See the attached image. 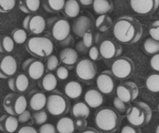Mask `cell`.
Listing matches in <instances>:
<instances>
[{"instance_id":"c3c4849f","label":"cell","mask_w":159,"mask_h":133,"mask_svg":"<svg viewBox=\"0 0 159 133\" xmlns=\"http://www.w3.org/2000/svg\"><path fill=\"white\" fill-rule=\"evenodd\" d=\"M31 118V114L29 111H27V109L24 111L23 113H21L20 115H18V121H19V123H26V122H29Z\"/></svg>"},{"instance_id":"3957f363","label":"cell","mask_w":159,"mask_h":133,"mask_svg":"<svg viewBox=\"0 0 159 133\" xmlns=\"http://www.w3.org/2000/svg\"><path fill=\"white\" fill-rule=\"evenodd\" d=\"M25 48L27 52L38 59H45L52 54L54 44L46 37H32L27 40Z\"/></svg>"},{"instance_id":"7c38bea8","label":"cell","mask_w":159,"mask_h":133,"mask_svg":"<svg viewBox=\"0 0 159 133\" xmlns=\"http://www.w3.org/2000/svg\"><path fill=\"white\" fill-rule=\"evenodd\" d=\"M138 95V86L132 81L122 82L116 88V96L125 103H131L134 101Z\"/></svg>"},{"instance_id":"f907efd6","label":"cell","mask_w":159,"mask_h":133,"mask_svg":"<svg viewBox=\"0 0 159 133\" xmlns=\"http://www.w3.org/2000/svg\"><path fill=\"white\" fill-rule=\"evenodd\" d=\"M99 132H100L99 130H98L97 128H92V127H87V128L82 131V133H99Z\"/></svg>"},{"instance_id":"816d5d0a","label":"cell","mask_w":159,"mask_h":133,"mask_svg":"<svg viewBox=\"0 0 159 133\" xmlns=\"http://www.w3.org/2000/svg\"><path fill=\"white\" fill-rule=\"evenodd\" d=\"M77 1L85 7H89V6L92 5L93 2H94V0H77Z\"/></svg>"},{"instance_id":"ba28073f","label":"cell","mask_w":159,"mask_h":133,"mask_svg":"<svg viewBox=\"0 0 159 133\" xmlns=\"http://www.w3.org/2000/svg\"><path fill=\"white\" fill-rule=\"evenodd\" d=\"M135 65L134 62L129 58L123 56L118 57L111 67V72L115 78L118 79H125L130 77L134 73Z\"/></svg>"},{"instance_id":"ffe728a7","label":"cell","mask_w":159,"mask_h":133,"mask_svg":"<svg viewBox=\"0 0 159 133\" xmlns=\"http://www.w3.org/2000/svg\"><path fill=\"white\" fill-rule=\"evenodd\" d=\"M19 121L16 116L10 114H2L0 117V131L2 132L13 133L17 131Z\"/></svg>"},{"instance_id":"f1b7e54d","label":"cell","mask_w":159,"mask_h":133,"mask_svg":"<svg viewBox=\"0 0 159 133\" xmlns=\"http://www.w3.org/2000/svg\"><path fill=\"white\" fill-rule=\"evenodd\" d=\"M56 128L59 133H73L76 129L74 121L69 117H63L59 119Z\"/></svg>"},{"instance_id":"4fadbf2b","label":"cell","mask_w":159,"mask_h":133,"mask_svg":"<svg viewBox=\"0 0 159 133\" xmlns=\"http://www.w3.org/2000/svg\"><path fill=\"white\" fill-rule=\"evenodd\" d=\"M131 9L140 16H149L159 7V0H129Z\"/></svg>"},{"instance_id":"1f68e13d","label":"cell","mask_w":159,"mask_h":133,"mask_svg":"<svg viewBox=\"0 0 159 133\" xmlns=\"http://www.w3.org/2000/svg\"><path fill=\"white\" fill-rule=\"evenodd\" d=\"M14 44L13 38L7 35L0 37V53L10 54L14 49Z\"/></svg>"},{"instance_id":"7402d4cb","label":"cell","mask_w":159,"mask_h":133,"mask_svg":"<svg viewBox=\"0 0 159 133\" xmlns=\"http://www.w3.org/2000/svg\"><path fill=\"white\" fill-rule=\"evenodd\" d=\"M85 103L91 108H98L103 104L104 97L96 89H89L84 94Z\"/></svg>"},{"instance_id":"60d3db41","label":"cell","mask_w":159,"mask_h":133,"mask_svg":"<svg viewBox=\"0 0 159 133\" xmlns=\"http://www.w3.org/2000/svg\"><path fill=\"white\" fill-rule=\"evenodd\" d=\"M83 40H82V43H83L84 46L85 47V48H90L91 47H92L93 44V34L91 31H88L87 33H85L84 34L82 37Z\"/></svg>"},{"instance_id":"4316f807","label":"cell","mask_w":159,"mask_h":133,"mask_svg":"<svg viewBox=\"0 0 159 133\" xmlns=\"http://www.w3.org/2000/svg\"><path fill=\"white\" fill-rule=\"evenodd\" d=\"M64 91L69 98L77 99L81 96L83 88L81 84L77 81H70L65 86Z\"/></svg>"},{"instance_id":"f546056e","label":"cell","mask_w":159,"mask_h":133,"mask_svg":"<svg viewBox=\"0 0 159 133\" xmlns=\"http://www.w3.org/2000/svg\"><path fill=\"white\" fill-rule=\"evenodd\" d=\"M66 0H43L42 7L44 10L50 13H56L62 11Z\"/></svg>"},{"instance_id":"8992f818","label":"cell","mask_w":159,"mask_h":133,"mask_svg":"<svg viewBox=\"0 0 159 133\" xmlns=\"http://www.w3.org/2000/svg\"><path fill=\"white\" fill-rule=\"evenodd\" d=\"M48 25L55 41L60 43L66 42L70 38L71 27L66 19L52 17L48 20Z\"/></svg>"},{"instance_id":"44dd1931","label":"cell","mask_w":159,"mask_h":133,"mask_svg":"<svg viewBox=\"0 0 159 133\" xmlns=\"http://www.w3.org/2000/svg\"><path fill=\"white\" fill-rule=\"evenodd\" d=\"M78 52L72 48H66L59 53V62L71 69L78 61Z\"/></svg>"},{"instance_id":"f5cc1de1","label":"cell","mask_w":159,"mask_h":133,"mask_svg":"<svg viewBox=\"0 0 159 133\" xmlns=\"http://www.w3.org/2000/svg\"><path fill=\"white\" fill-rule=\"evenodd\" d=\"M155 132L159 133V124L157 125V127H156V128H155Z\"/></svg>"},{"instance_id":"6da1fadb","label":"cell","mask_w":159,"mask_h":133,"mask_svg":"<svg viewBox=\"0 0 159 133\" xmlns=\"http://www.w3.org/2000/svg\"><path fill=\"white\" fill-rule=\"evenodd\" d=\"M143 33L141 23L134 16H121L117 19L113 27V33L116 39L125 44L138 42L143 36Z\"/></svg>"},{"instance_id":"74e56055","label":"cell","mask_w":159,"mask_h":133,"mask_svg":"<svg viewBox=\"0 0 159 133\" xmlns=\"http://www.w3.org/2000/svg\"><path fill=\"white\" fill-rule=\"evenodd\" d=\"M59 65V59L57 56L54 55H51L48 57L46 61V69L48 71H55L58 68Z\"/></svg>"},{"instance_id":"b9f144b4","label":"cell","mask_w":159,"mask_h":133,"mask_svg":"<svg viewBox=\"0 0 159 133\" xmlns=\"http://www.w3.org/2000/svg\"><path fill=\"white\" fill-rule=\"evenodd\" d=\"M38 132L40 133H56L57 130L55 125L52 124L45 123L41 125V127L38 129Z\"/></svg>"},{"instance_id":"bcb514c9","label":"cell","mask_w":159,"mask_h":133,"mask_svg":"<svg viewBox=\"0 0 159 133\" xmlns=\"http://www.w3.org/2000/svg\"><path fill=\"white\" fill-rule=\"evenodd\" d=\"M141 132V130L139 128V127L134 126V125H125L121 129V133H140Z\"/></svg>"},{"instance_id":"5b68a950","label":"cell","mask_w":159,"mask_h":133,"mask_svg":"<svg viewBox=\"0 0 159 133\" xmlns=\"http://www.w3.org/2000/svg\"><path fill=\"white\" fill-rule=\"evenodd\" d=\"M47 111L52 116H62L70 111V102L66 94L55 91L47 97Z\"/></svg>"},{"instance_id":"277c9868","label":"cell","mask_w":159,"mask_h":133,"mask_svg":"<svg viewBox=\"0 0 159 133\" xmlns=\"http://www.w3.org/2000/svg\"><path fill=\"white\" fill-rule=\"evenodd\" d=\"M126 118L130 125L142 127L149 123L152 118V111L148 104L139 101L126 111Z\"/></svg>"},{"instance_id":"ee69618b","label":"cell","mask_w":159,"mask_h":133,"mask_svg":"<svg viewBox=\"0 0 159 133\" xmlns=\"http://www.w3.org/2000/svg\"><path fill=\"white\" fill-rule=\"evenodd\" d=\"M75 128L79 131H83L85 128L88 127V122H87L86 118H83V117H79V118H76L74 121Z\"/></svg>"},{"instance_id":"4dcf8cb0","label":"cell","mask_w":159,"mask_h":133,"mask_svg":"<svg viewBox=\"0 0 159 133\" xmlns=\"http://www.w3.org/2000/svg\"><path fill=\"white\" fill-rule=\"evenodd\" d=\"M113 20L109 15H100L96 19L94 25L95 27L101 32H106L112 27Z\"/></svg>"},{"instance_id":"11a10c76","label":"cell","mask_w":159,"mask_h":133,"mask_svg":"<svg viewBox=\"0 0 159 133\" xmlns=\"http://www.w3.org/2000/svg\"><path fill=\"white\" fill-rule=\"evenodd\" d=\"M109 1H111V0H109Z\"/></svg>"},{"instance_id":"ac0fdd59","label":"cell","mask_w":159,"mask_h":133,"mask_svg":"<svg viewBox=\"0 0 159 133\" xmlns=\"http://www.w3.org/2000/svg\"><path fill=\"white\" fill-rule=\"evenodd\" d=\"M47 97L44 93L40 91H34L29 94L27 105L32 111L43 110L46 107Z\"/></svg>"},{"instance_id":"8fae6325","label":"cell","mask_w":159,"mask_h":133,"mask_svg":"<svg viewBox=\"0 0 159 133\" xmlns=\"http://www.w3.org/2000/svg\"><path fill=\"white\" fill-rule=\"evenodd\" d=\"M23 27L31 34L38 35L43 33L46 28V21L41 15L30 14L23 20Z\"/></svg>"},{"instance_id":"d6a6232c","label":"cell","mask_w":159,"mask_h":133,"mask_svg":"<svg viewBox=\"0 0 159 133\" xmlns=\"http://www.w3.org/2000/svg\"><path fill=\"white\" fill-rule=\"evenodd\" d=\"M143 51L147 55H154L159 52V41L152 38H147L143 43Z\"/></svg>"},{"instance_id":"30bf717a","label":"cell","mask_w":159,"mask_h":133,"mask_svg":"<svg viewBox=\"0 0 159 133\" xmlns=\"http://www.w3.org/2000/svg\"><path fill=\"white\" fill-rule=\"evenodd\" d=\"M22 69L25 74L33 80H38L45 74V67L38 58L27 59L23 62Z\"/></svg>"},{"instance_id":"7a4b0ae2","label":"cell","mask_w":159,"mask_h":133,"mask_svg":"<svg viewBox=\"0 0 159 133\" xmlns=\"http://www.w3.org/2000/svg\"><path fill=\"white\" fill-rule=\"evenodd\" d=\"M94 122L100 132H115L121 125L122 117L116 108H101L94 114Z\"/></svg>"},{"instance_id":"db71d44e","label":"cell","mask_w":159,"mask_h":133,"mask_svg":"<svg viewBox=\"0 0 159 133\" xmlns=\"http://www.w3.org/2000/svg\"><path fill=\"white\" fill-rule=\"evenodd\" d=\"M157 110H158V111H159V104H158V106H157Z\"/></svg>"},{"instance_id":"7dc6e473","label":"cell","mask_w":159,"mask_h":133,"mask_svg":"<svg viewBox=\"0 0 159 133\" xmlns=\"http://www.w3.org/2000/svg\"><path fill=\"white\" fill-rule=\"evenodd\" d=\"M150 65L153 70L159 72V53L154 55L150 61Z\"/></svg>"},{"instance_id":"603a6c76","label":"cell","mask_w":159,"mask_h":133,"mask_svg":"<svg viewBox=\"0 0 159 133\" xmlns=\"http://www.w3.org/2000/svg\"><path fill=\"white\" fill-rule=\"evenodd\" d=\"M20 10L27 14L34 13L41 7V0H17Z\"/></svg>"},{"instance_id":"9c48e42d","label":"cell","mask_w":159,"mask_h":133,"mask_svg":"<svg viewBox=\"0 0 159 133\" xmlns=\"http://www.w3.org/2000/svg\"><path fill=\"white\" fill-rule=\"evenodd\" d=\"M75 73L80 80L89 82L95 78L98 67L91 59H82L76 62Z\"/></svg>"},{"instance_id":"e575fe53","label":"cell","mask_w":159,"mask_h":133,"mask_svg":"<svg viewBox=\"0 0 159 133\" xmlns=\"http://www.w3.org/2000/svg\"><path fill=\"white\" fill-rule=\"evenodd\" d=\"M11 38L16 44H24L27 40V31L24 28H16L12 31Z\"/></svg>"},{"instance_id":"2e32d148","label":"cell","mask_w":159,"mask_h":133,"mask_svg":"<svg viewBox=\"0 0 159 133\" xmlns=\"http://www.w3.org/2000/svg\"><path fill=\"white\" fill-rule=\"evenodd\" d=\"M115 76L111 70L103 71L96 79V83L98 91L102 94H111L115 91Z\"/></svg>"},{"instance_id":"d590c367","label":"cell","mask_w":159,"mask_h":133,"mask_svg":"<svg viewBox=\"0 0 159 133\" xmlns=\"http://www.w3.org/2000/svg\"><path fill=\"white\" fill-rule=\"evenodd\" d=\"M32 118L34 119L36 125H42L46 123L47 120H48V114H47L46 111L44 110H40V111H35L32 114Z\"/></svg>"},{"instance_id":"5bb4252c","label":"cell","mask_w":159,"mask_h":133,"mask_svg":"<svg viewBox=\"0 0 159 133\" xmlns=\"http://www.w3.org/2000/svg\"><path fill=\"white\" fill-rule=\"evenodd\" d=\"M17 71L16 59L10 54L0 55V79H9Z\"/></svg>"},{"instance_id":"f6af8a7d","label":"cell","mask_w":159,"mask_h":133,"mask_svg":"<svg viewBox=\"0 0 159 133\" xmlns=\"http://www.w3.org/2000/svg\"><path fill=\"white\" fill-rule=\"evenodd\" d=\"M125 104L126 103L123 102L121 99H119L117 96L113 100V104H114L115 108L119 112H125L126 111V106Z\"/></svg>"},{"instance_id":"484cf974","label":"cell","mask_w":159,"mask_h":133,"mask_svg":"<svg viewBox=\"0 0 159 133\" xmlns=\"http://www.w3.org/2000/svg\"><path fill=\"white\" fill-rule=\"evenodd\" d=\"M70 113L74 118L83 117L87 119L89 117L91 110L90 107L84 102H77L73 105L70 110Z\"/></svg>"},{"instance_id":"f35d334b","label":"cell","mask_w":159,"mask_h":133,"mask_svg":"<svg viewBox=\"0 0 159 133\" xmlns=\"http://www.w3.org/2000/svg\"><path fill=\"white\" fill-rule=\"evenodd\" d=\"M149 33L151 38L159 41V20L152 23L149 29Z\"/></svg>"},{"instance_id":"ab89813d","label":"cell","mask_w":159,"mask_h":133,"mask_svg":"<svg viewBox=\"0 0 159 133\" xmlns=\"http://www.w3.org/2000/svg\"><path fill=\"white\" fill-rule=\"evenodd\" d=\"M69 76V69L65 65H62L56 69V77L60 80H65Z\"/></svg>"},{"instance_id":"836d02e7","label":"cell","mask_w":159,"mask_h":133,"mask_svg":"<svg viewBox=\"0 0 159 133\" xmlns=\"http://www.w3.org/2000/svg\"><path fill=\"white\" fill-rule=\"evenodd\" d=\"M146 86L148 90L153 93L159 92V75L151 74L147 78Z\"/></svg>"},{"instance_id":"cb8c5ba5","label":"cell","mask_w":159,"mask_h":133,"mask_svg":"<svg viewBox=\"0 0 159 133\" xmlns=\"http://www.w3.org/2000/svg\"><path fill=\"white\" fill-rule=\"evenodd\" d=\"M64 16L67 18L77 17L80 12V7L77 0H67L62 10Z\"/></svg>"},{"instance_id":"52a82bcc","label":"cell","mask_w":159,"mask_h":133,"mask_svg":"<svg viewBox=\"0 0 159 133\" xmlns=\"http://www.w3.org/2000/svg\"><path fill=\"white\" fill-rule=\"evenodd\" d=\"M27 100L20 93L8 94L3 100V108L7 114L18 116L27 108Z\"/></svg>"},{"instance_id":"83f0119b","label":"cell","mask_w":159,"mask_h":133,"mask_svg":"<svg viewBox=\"0 0 159 133\" xmlns=\"http://www.w3.org/2000/svg\"><path fill=\"white\" fill-rule=\"evenodd\" d=\"M93 10L97 14H107L113 10V4L109 0H94Z\"/></svg>"},{"instance_id":"9a60e30c","label":"cell","mask_w":159,"mask_h":133,"mask_svg":"<svg viewBox=\"0 0 159 133\" xmlns=\"http://www.w3.org/2000/svg\"><path fill=\"white\" fill-rule=\"evenodd\" d=\"M98 48L102 58L106 60L116 59L121 55L123 52V48L121 45L116 41L109 39L102 41Z\"/></svg>"},{"instance_id":"681fc988","label":"cell","mask_w":159,"mask_h":133,"mask_svg":"<svg viewBox=\"0 0 159 133\" xmlns=\"http://www.w3.org/2000/svg\"><path fill=\"white\" fill-rule=\"evenodd\" d=\"M38 130L33 126L30 125H25L22 126L17 129V132L19 133H38Z\"/></svg>"},{"instance_id":"7bdbcfd3","label":"cell","mask_w":159,"mask_h":133,"mask_svg":"<svg viewBox=\"0 0 159 133\" xmlns=\"http://www.w3.org/2000/svg\"><path fill=\"white\" fill-rule=\"evenodd\" d=\"M88 54H89L90 59L92 61L95 62V61L100 60L102 56H101L100 51H99V48L97 46H92L89 48V51H88Z\"/></svg>"},{"instance_id":"d4e9b609","label":"cell","mask_w":159,"mask_h":133,"mask_svg":"<svg viewBox=\"0 0 159 133\" xmlns=\"http://www.w3.org/2000/svg\"><path fill=\"white\" fill-rule=\"evenodd\" d=\"M39 82L40 88L46 92H52L56 89L58 84L57 77L52 73H48L41 78Z\"/></svg>"},{"instance_id":"e0dca14e","label":"cell","mask_w":159,"mask_h":133,"mask_svg":"<svg viewBox=\"0 0 159 133\" xmlns=\"http://www.w3.org/2000/svg\"><path fill=\"white\" fill-rule=\"evenodd\" d=\"M30 82L29 78L26 74H18L13 76L8 79V86L12 91L16 93H24L28 89Z\"/></svg>"},{"instance_id":"8d00e7d4","label":"cell","mask_w":159,"mask_h":133,"mask_svg":"<svg viewBox=\"0 0 159 133\" xmlns=\"http://www.w3.org/2000/svg\"><path fill=\"white\" fill-rule=\"evenodd\" d=\"M16 0H0V13H7L14 9Z\"/></svg>"},{"instance_id":"d6986e66","label":"cell","mask_w":159,"mask_h":133,"mask_svg":"<svg viewBox=\"0 0 159 133\" xmlns=\"http://www.w3.org/2000/svg\"><path fill=\"white\" fill-rule=\"evenodd\" d=\"M91 28H92V21L88 16L84 15L76 18L72 26L73 33L80 38H82L87 32L91 31Z\"/></svg>"}]
</instances>
